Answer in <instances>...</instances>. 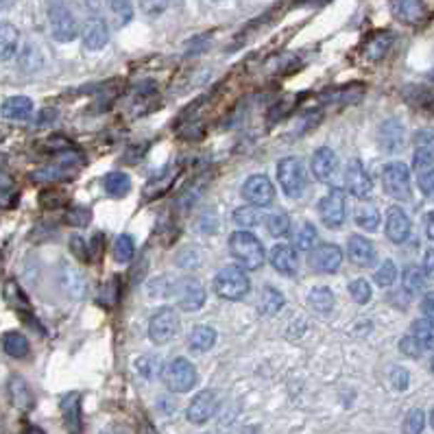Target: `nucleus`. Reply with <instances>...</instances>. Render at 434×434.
Listing matches in <instances>:
<instances>
[{"instance_id":"obj_33","label":"nucleus","mask_w":434,"mask_h":434,"mask_svg":"<svg viewBox=\"0 0 434 434\" xmlns=\"http://www.w3.org/2000/svg\"><path fill=\"white\" fill-rule=\"evenodd\" d=\"M413 336L419 341L423 349L434 347V321L432 319H419L413 325Z\"/></svg>"},{"instance_id":"obj_45","label":"nucleus","mask_w":434,"mask_h":434,"mask_svg":"<svg viewBox=\"0 0 434 434\" xmlns=\"http://www.w3.org/2000/svg\"><path fill=\"white\" fill-rule=\"evenodd\" d=\"M90 219H92V212H90L88 207H83V205L72 207V210L68 212V216H66V221H68L70 225H77V227L88 225V223H90Z\"/></svg>"},{"instance_id":"obj_35","label":"nucleus","mask_w":434,"mask_h":434,"mask_svg":"<svg viewBox=\"0 0 434 434\" xmlns=\"http://www.w3.org/2000/svg\"><path fill=\"white\" fill-rule=\"evenodd\" d=\"M402 279H404V288L408 293H421L423 291V286H425V273H423V269H417V267H406L404 269V275H402Z\"/></svg>"},{"instance_id":"obj_46","label":"nucleus","mask_w":434,"mask_h":434,"mask_svg":"<svg viewBox=\"0 0 434 434\" xmlns=\"http://www.w3.org/2000/svg\"><path fill=\"white\" fill-rule=\"evenodd\" d=\"M400 349H402V353H406L408 358H419L423 347L419 345V341H417L413 334H408V336H404V339L400 341Z\"/></svg>"},{"instance_id":"obj_39","label":"nucleus","mask_w":434,"mask_h":434,"mask_svg":"<svg viewBox=\"0 0 434 434\" xmlns=\"http://www.w3.org/2000/svg\"><path fill=\"white\" fill-rule=\"evenodd\" d=\"M425 428V415L421 408H413L408 410L406 419H404V425H402V432L404 434H421Z\"/></svg>"},{"instance_id":"obj_31","label":"nucleus","mask_w":434,"mask_h":434,"mask_svg":"<svg viewBox=\"0 0 434 434\" xmlns=\"http://www.w3.org/2000/svg\"><path fill=\"white\" fill-rule=\"evenodd\" d=\"M3 347H5V353H9L11 358H18V360L26 358V353H29V341L20 332H7Z\"/></svg>"},{"instance_id":"obj_7","label":"nucleus","mask_w":434,"mask_h":434,"mask_svg":"<svg viewBox=\"0 0 434 434\" xmlns=\"http://www.w3.org/2000/svg\"><path fill=\"white\" fill-rule=\"evenodd\" d=\"M319 214H321V221L325 227L330 229H339L345 219H347V199L345 192L339 188H332L328 195H325L319 203Z\"/></svg>"},{"instance_id":"obj_10","label":"nucleus","mask_w":434,"mask_h":434,"mask_svg":"<svg viewBox=\"0 0 434 434\" xmlns=\"http://www.w3.org/2000/svg\"><path fill=\"white\" fill-rule=\"evenodd\" d=\"M177 328H179L177 314H175L170 308H160V310L151 316V323H149V339H151L155 345H166V343L177 334Z\"/></svg>"},{"instance_id":"obj_30","label":"nucleus","mask_w":434,"mask_h":434,"mask_svg":"<svg viewBox=\"0 0 434 434\" xmlns=\"http://www.w3.org/2000/svg\"><path fill=\"white\" fill-rule=\"evenodd\" d=\"M18 38L20 33L14 24L9 22H3V26H0V51H3V59L9 61L16 51H18Z\"/></svg>"},{"instance_id":"obj_4","label":"nucleus","mask_w":434,"mask_h":434,"mask_svg":"<svg viewBox=\"0 0 434 434\" xmlns=\"http://www.w3.org/2000/svg\"><path fill=\"white\" fill-rule=\"evenodd\" d=\"M162 380L168 391L172 393H186L197 384V369L188 358H172L162 369Z\"/></svg>"},{"instance_id":"obj_49","label":"nucleus","mask_w":434,"mask_h":434,"mask_svg":"<svg viewBox=\"0 0 434 434\" xmlns=\"http://www.w3.org/2000/svg\"><path fill=\"white\" fill-rule=\"evenodd\" d=\"M419 190L428 197H434V170H428L423 175H419Z\"/></svg>"},{"instance_id":"obj_27","label":"nucleus","mask_w":434,"mask_h":434,"mask_svg":"<svg viewBox=\"0 0 434 434\" xmlns=\"http://www.w3.org/2000/svg\"><path fill=\"white\" fill-rule=\"evenodd\" d=\"M9 395H11L14 406H18L22 410H29L33 406V393H31L29 384L22 378H18V376H14L9 380Z\"/></svg>"},{"instance_id":"obj_54","label":"nucleus","mask_w":434,"mask_h":434,"mask_svg":"<svg viewBox=\"0 0 434 434\" xmlns=\"http://www.w3.org/2000/svg\"><path fill=\"white\" fill-rule=\"evenodd\" d=\"M53 118H55V112H44L42 118H40V125H44L46 120H53Z\"/></svg>"},{"instance_id":"obj_11","label":"nucleus","mask_w":434,"mask_h":434,"mask_svg":"<svg viewBox=\"0 0 434 434\" xmlns=\"http://www.w3.org/2000/svg\"><path fill=\"white\" fill-rule=\"evenodd\" d=\"M341 262H343V251L339 244H319L308 256V264L316 273H336Z\"/></svg>"},{"instance_id":"obj_36","label":"nucleus","mask_w":434,"mask_h":434,"mask_svg":"<svg viewBox=\"0 0 434 434\" xmlns=\"http://www.w3.org/2000/svg\"><path fill=\"white\" fill-rule=\"evenodd\" d=\"M316 240H319V236H316L314 225L312 223H301L299 232L295 234V247L301 249V251H312Z\"/></svg>"},{"instance_id":"obj_57","label":"nucleus","mask_w":434,"mask_h":434,"mask_svg":"<svg viewBox=\"0 0 434 434\" xmlns=\"http://www.w3.org/2000/svg\"><path fill=\"white\" fill-rule=\"evenodd\" d=\"M430 423H432V428H434V410H432V415H430Z\"/></svg>"},{"instance_id":"obj_20","label":"nucleus","mask_w":434,"mask_h":434,"mask_svg":"<svg viewBox=\"0 0 434 434\" xmlns=\"http://www.w3.org/2000/svg\"><path fill=\"white\" fill-rule=\"evenodd\" d=\"M271 267L281 275H295L297 273V256L288 244H275L269 253Z\"/></svg>"},{"instance_id":"obj_22","label":"nucleus","mask_w":434,"mask_h":434,"mask_svg":"<svg viewBox=\"0 0 434 434\" xmlns=\"http://www.w3.org/2000/svg\"><path fill=\"white\" fill-rule=\"evenodd\" d=\"M391 44H393V33L391 31H380V33L371 35V38L367 40V44L363 48V55L367 59H371V61H378L388 53Z\"/></svg>"},{"instance_id":"obj_37","label":"nucleus","mask_w":434,"mask_h":434,"mask_svg":"<svg viewBox=\"0 0 434 434\" xmlns=\"http://www.w3.org/2000/svg\"><path fill=\"white\" fill-rule=\"evenodd\" d=\"M267 227H269V234L273 236H286L291 232V219H288L286 212H273L267 219Z\"/></svg>"},{"instance_id":"obj_12","label":"nucleus","mask_w":434,"mask_h":434,"mask_svg":"<svg viewBox=\"0 0 434 434\" xmlns=\"http://www.w3.org/2000/svg\"><path fill=\"white\" fill-rule=\"evenodd\" d=\"M79 164H81V155H72V153H61L59 160L38 172H33L35 179H40V182H57V179H70L75 177L77 170H79Z\"/></svg>"},{"instance_id":"obj_13","label":"nucleus","mask_w":434,"mask_h":434,"mask_svg":"<svg viewBox=\"0 0 434 434\" xmlns=\"http://www.w3.org/2000/svg\"><path fill=\"white\" fill-rule=\"evenodd\" d=\"M345 184L347 190L356 197V199H369L371 190H373V182L369 172L365 170L363 162L360 160H351L345 168Z\"/></svg>"},{"instance_id":"obj_1","label":"nucleus","mask_w":434,"mask_h":434,"mask_svg":"<svg viewBox=\"0 0 434 434\" xmlns=\"http://www.w3.org/2000/svg\"><path fill=\"white\" fill-rule=\"evenodd\" d=\"M229 251L242 269L256 271L264 264V247L251 232H234L229 236Z\"/></svg>"},{"instance_id":"obj_38","label":"nucleus","mask_w":434,"mask_h":434,"mask_svg":"<svg viewBox=\"0 0 434 434\" xmlns=\"http://www.w3.org/2000/svg\"><path fill=\"white\" fill-rule=\"evenodd\" d=\"M133 253H135V244H133V238L129 236V234H123V236H118L116 238V242H114V258L118 260V262H129L131 258H133Z\"/></svg>"},{"instance_id":"obj_16","label":"nucleus","mask_w":434,"mask_h":434,"mask_svg":"<svg viewBox=\"0 0 434 434\" xmlns=\"http://www.w3.org/2000/svg\"><path fill=\"white\" fill-rule=\"evenodd\" d=\"M386 236L391 242L400 244L410 236V219L402 207H388L386 212Z\"/></svg>"},{"instance_id":"obj_23","label":"nucleus","mask_w":434,"mask_h":434,"mask_svg":"<svg viewBox=\"0 0 434 434\" xmlns=\"http://www.w3.org/2000/svg\"><path fill=\"white\" fill-rule=\"evenodd\" d=\"M33 114V100L26 96H11L3 103V116L9 120H26Z\"/></svg>"},{"instance_id":"obj_43","label":"nucleus","mask_w":434,"mask_h":434,"mask_svg":"<svg viewBox=\"0 0 434 434\" xmlns=\"http://www.w3.org/2000/svg\"><path fill=\"white\" fill-rule=\"evenodd\" d=\"M413 162H415V170L419 175H423L428 170H434V149H417Z\"/></svg>"},{"instance_id":"obj_40","label":"nucleus","mask_w":434,"mask_h":434,"mask_svg":"<svg viewBox=\"0 0 434 434\" xmlns=\"http://www.w3.org/2000/svg\"><path fill=\"white\" fill-rule=\"evenodd\" d=\"M349 293H351L353 301L360 304V306L369 304V301H371V295H373V293H371V284H369L367 279H353L351 286H349Z\"/></svg>"},{"instance_id":"obj_55","label":"nucleus","mask_w":434,"mask_h":434,"mask_svg":"<svg viewBox=\"0 0 434 434\" xmlns=\"http://www.w3.org/2000/svg\"><path fill=\"white\" fill-rule=\"evenodd\" d=\"M26 434H44L40 428H35V425H31V428H26Z\"/></svg>"},{"instance_id":"obj_19","label":"nucleus","mask_w":434,"mask_h":434,"mask_svg":"<svg viewBox=\"0 0 434 434\" xmlns=\"http://www.w3.org/2000/svg\"><path fill=\"white\" fill-rule=\"evenodd\" d=\"M339 168V157L330 147H321L312 155V172L319 182H330Z\"/></svg>"},{"instance_id":"obj_18","label":"nucleus","mask_w":434,"mask_h":434,"mask_svg":"<svg viewBox=\"0 0 434 434\" xmlns=\"http://www.w3.org/2000/svg\"><path fill=\"white\" fill-rule=\"evenodd\" d=\"M347 256L356 267H371L376 262V247L365 236H351L347 242Z\"/></svg>"},{"instance_id":"obj_26","label":"nucleus","mask_w":434,"mask_h":434,"mask_svg":"<svg viewBox=\"0 0 434 434\" xmlns=\"http://www.w3.org/2000/svg\"><path fill=\"white\" fill-rule=\"evenodd\" d=\"M284 304H286V299H284V295L277 291V288H273V286L262 288V293H260V304H258L260 314H264V316H273V314H277V312L284 308Z\"/></svg>"},{"instance_id":"obj_9","label":"nucleus","mask_w":434,"mask_h":434,"mask_svg":"<svg viewBox=\"0 0 434 434\" xmlns=\"http://www.w3.org/2000/svg\"><path fill=\"white\" fill-rule=\"evenodd\" d=\"M242 197L249 201V205L267 207L275 199V186L267 175H251L242 186Z\"/></svg>"},{"instance_id":"obj_6","label":"nucleus","mask_w":434,"mask_h":434,"mask_svg":"<svg viewBox=\"0 0 434 434\" xmlns=\"http://www.w3.org/2000/svg\"><path fill=\"white\" fill-rule=\"evenodd\" d=\"M277 179H279V186L286 192V197H291V199H299L308 186L304 164L297 157H284L277 164Z\"/></svg>"},{"instance_id":"obj_34","label":"nucleus","mask_w":434,"mask_h":434,"mask_svg":"<svg viewBox=\"0 0 434 434\" xmlns=\"http://www.w3.org/2000/svg\"><path fill=\"white\" fill-rule=\"evenodd\" d=\"M356 223H358L360 229H365V232L378 229V225H380L378 207H376V205H363V207H358V212H356Z\"/></svg>"},{"instance_id":"obj_32","label":"nucleus","mask_w":434,"mask_h":434,"mask_svg":"<svg viewBox=\"0 0 434 434\" xmlns=\"http://www.w3.org/2000/svg\"><path fill=\"white\" fill-rule=\"evenodd\" d=\"M262 221V212L258 205H244V207H238L234 212V223L242 229L247 227H256L258 223Z\"/></svg>"},{"instance_id":"obj_14","label":"nucleus","mask_w":434,"mask_h":434,"mask_svg":"<svg viewBox=\"0 0 434 434\" xmlns=\"http://www.w3.org/2000/svg\"><path fill=\"white\" fill-rule=\"evenodd\" d=\"M219 410V397H216L214 391H201L192 397V402L186 410V417L190 423L195 425H201L205 423L207 419H212Z\"/></svg>"},{"instance_id":"obj_25","label":"nucleus","mask_w":434,"mask_h":434,"mask_svg":"<svg viewBox=\"0 0 434 434\" xmlns=\"http://www.w3.org/2000/svg\"><path fill=\"white\" fill-rule=\"evenodd\" d=\"M103 188L110 197L123 199L131 190V179L125 172H110V175H105V179H103Z\"/></svg>"},{"instance_id":"obj_51","label":"nucleus","mask_w":434,"mask_h":434,"mask_svg":"<svg viewBox=\"0 0 434 434\" xmlns=\"http://www.w3.org/2000/svg\"><path fill=\"white\" fill-rule=\"evenodd\" d=\"M423 273H425V277L434 279V249H430L425 253V258H423Z\"/></svg>"},{"instance_id":"obj_21","label":"nucleus","mask_w":434,"mask_h":434,"mask_svg":"<svg viewBox=\"0 0 434 434\" xmlns=\"http://www.w3.org/2000/svg\"><path fill=\"white\" fill-rule=\"evenodd\" d=\"M404 142V127L402 123L397 120H386L380 127V149H384L386 153H395L402 149Z\"/></svg>"},{"instance_id":"obj_48","label":"nucleus","mask_w":434,"mask_h":434,"mask_svg":"<svg viewBox=\"0 0 434 434\" xmlns=\"http://www.w3.org/2000/svg\"><path fill=\"white\" fill-rule=\"evenodd\" d=\"M140 5L147 16H160L168 7V0H140Z\"/></svg>"},{"instance_id":"obj_44","label":"nucleus","mask_w":434,"mask_h":434,"mask_svg":"<svg viewBox=\"0 0 434 434\" xmlns=\"http://www.w3.org/2000/svg\"><path fill=\"white\" fill-rule=\"evenodd\" d=\"M135 367H138V371L147 378V380H151V378H155L162 369H160V360L157 358H153V356H144V358H140L138 363H135Z\"/></svg>"},{"instance_id":"obj_24","label":"nucleus","mask_w":434,"mask_h":434,"mask_svg":"<svg viewBox=\"0 0 434 434\" xmlns=\"http://www.w3.org/2000/svg\"><path fill=\"white\" fill-rule=\"evenodd\" d=\"M107 42H110V29H107V24L103 20H92L86 35H83L86 48L100 51L103 46H107Z\"/></svg>"},{"instance_id":"obj_29","label":"nucleus","mask_w":434,"mask_h":434,"mask_svg":"<svg viewBox=\"0 0 434 434\" xmlns=\"http://www.w3.org/2000/svg\"><path fill=\"white\" fill-rule=\"evenodd\" d=\"M308 306L321 314L330 312L334 308V293L330 291V288L325 286H319V288H312V291L308 293Z\"/></svg>"},{"instance_id":"obj_42","label":"nucleus","mask_w":434,"mask_h":434,"mask_svg":"<svg viewBox=\"0 0 434 434\" xmlns=\"http://www.w3.org/2000/svg\"><path fill=\"white\" fill-rule=\"evenodd\" d=\"M107 7L112 9V14L120 20V24H127L133 16V7H131V0H105Z\"/></svg>"},{"instance_id":"obj_53","label":"nucleus","mask_w":434,"mask_h":434,"mask_svg":"<svg viewBox=\"0 0 434 434\" xmlns=\"http://www.w3.org/2000/svg\"><path fill=\"white\" fill-rule=\"evenodd\" d=\"M72 247H75V253H77V256H79L81 260H86V258H88V256H86V253L81 251V249L86 247L81 238H72Z\"/></svg>"},{"instance_id":"obj_15","label":"nucleus","mask_w":434,"mask_h":434,"mask_svg":"<svg viewBox=\"0 0 434 434\" xmlns=\"http://www.w3.org/2000/svg\"><path fill=\"white\" fill-rule=\"evenodd\" d=\"M61 415L68 434H83V415H81V393L72 391L63 395L61 400Z\"/></svg>"},{"instance_id":"obj_5","label":"nucleus","mask_w":434,"mask_h":434,"mask_svg":"<svg viewBox=\"0 0 434 434\" xmlns=\"http://www.w3.org/2000/svg\"><path fill=\"white\" fill-rule=\"evenodd\" d=\"M382 186L388 197L397 201H410L413 186H410V170L404 162H388L382 168Z\"/></svg>"},{"instance_id":"obj_2","label":"nucleus","mask_w":434,"mask_h":434,"mask_svg":"<svg viewBox=\"0 0 434 434\" xmlns=\"http://www.w3.org/2000/svg\"><path fill=\"white\" fill-rule=\"evenodd\" d=\"M251 288L249 275L244 273L242 267H225L216 273L214 277V291L221 299L227 301H238L242 299Z\"/></svg>"},{"instance_id":"obj_56","label":"nucleus","mask_w":434,"mask_h":434,"mask_svg":"<svg viewBox=\"0 0 434 434\" xmlns=\"http://www.w3.org/2000/svg\"><path fill=\"white\" fill-rule=\"evenodd\" d=\"M11 3H14V0H3V9H7V7H9Z\"/></svg>"},{"instance_id":"obj_17","label":"nucleus","mask_w":434,"mask_h":434,"mask_svg":"<svg viewBox=\"0 0 434 434\" xmlns=\"http://www.w3.org/2000/svg\"><path fill=\"white\" fill-rule=\"evenodd\" d=\"M391 11L404 24H419L428 16V7L423 0H391Z\"/></svg>"},{"instance_id":"obj_41","label":"nucleus","mask_w":434,"mask_h":434,"mask_svg":"<svg viewBox=\"0 0 434 434\" xmlns=\"http://www.w3.org/2000/svg\"><path fill=\"white\" fill-rule=\"evenodd\" d=\"M395 277H397V267H395L393 260H384V262L380 264V269L373 273V279H376V284H378L380 288H388V286L395 281Z\"/></svg>"},{"instance_id":"obj_8","label":"nucleus","mask_w":434,"mask_h":434,"mask_svg":"<svg viewBox=\"0 0 434 434\" xmlns=\"http://www.w3.org/2000/svg\"><path fill=\"white\" fill-rule=\"evenodd\" d=\"M172 291L177 295L179 308L186 312H197L205 304V288L197 277H182L175 284Z\"/></svg>"},{"instance_id":"obj_28","label":"nucleus","mask_w":434,"mask_h":434,"mask_svg":"<svg viewBox=\"0 0 434 434\" xmlns=\"http://www.w3.org/2000/svg\"><path fill=\"white\" fill-rule=\"evenodd\" d=\"M214 343H216V330L210 328V325H199V328H195L190 334L188 347L197 353H203V351L212 349Z\"/></svg>"},{"instance_id":"obj_52","label":"nucleus","mask_w":434,"mask_h":434,"mask_svg":"<svg viewBox=\"0 0 434 434\" xmlns=\"http://www.w3.org/2000/svg\"><path fill=\"white\" fill-rule=\"evenodd\" d=\"M425 234L430 240H434V212H428L425 216Z\"/></svg>"},{"instance_id":"obj_3","label":"nucleus","mask_w":434,"mask_h":434,"mask_svg":"<svg viewBox=\"0 0 434 434\" xmlns=\"http://www.w3.org/2000/svg\"><path fill=\"white\" fill-rule=\"evenodd\" d=\"M48 26L57 42H72L79 35V24L66 0H48Z\"/></svg>"},{"instance_id":"obj_50","label":"nucleus","mask_w":434,"mask_h":434,"mask_svg":"<svg viewBox=\"0 0 434 434\" xmlns=\"http://www.w3.org/2000/svg\"><path fill=\"white\" fill-rule=\"evenodd\" d=\"M421 312L425 314V319L434 321V293H428L421 301Z\"/></svg>"},{"instance_id":"obj_58","label":"nucleus","mask_w":434,"mask_h":434,"mask_svg":"<svg viewBox=\"0 0 434 434\" xmlns=\"http://www.w3.org/2000/svg\"><path fill=\"white\" fill-rule=\"evenodd\" d=\"M432 373H434V358H432Z\"/></svg>"},{"instance_id":"obj_47","label":"nucleus","mask_w":434,"mask_h":434,"mask_svg":"<svg viewBox=\"0 0 434 434\" xmlns=\"http://www.w3.org/2000/svg\"><path fill=\"white\" fill-rule=\"evenodd\" d=\"M391 384L397 391H406L408 388V371L404 367H393V371H391Z\"/></svg>"}]
</instances>
